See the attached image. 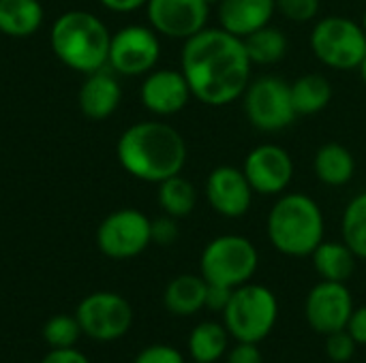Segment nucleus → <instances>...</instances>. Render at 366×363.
<instances>
[{"label":"nucleus","instance_id":"1","mask_svg":"<svg viewBox=\"0 0 366 363\" xmlns=\"http://www.w3.org/2000/svg\"><path fill=\"white\" fill-rule=\"evenodd\" d=\"M180 71L193 98L210 107H225L242 98L251 83L253 62L240 36L221 26H206L184 41Z\"/></svg>","mask_w":366,"mask_h":363},{"label":"nucleus","instance_id":"2","mask_svg":"<svg viewBox=\"0 0 366 363\" xmlns=\"http://www.w3.org/2000/svg\"><path fill=\"white\" fill-rule=\"evenodd\" d=\"M187 154V141L180 131L157 120L131 124L116 143L120 167L131 178L148 184L182 173Z\"/></svg>","mask_w":366,"mask_h":363},{"label":"nucleus","instance_id":"3","mask_svg":"<svg viewBox=\"0 0 366 363\" xmlns=\"http://www.w3.org/2000/svg\"><path fill=\"white\" fill-rule=\"evenodd\" d=\"M266 233L285 257H311L324 242L326 220L320 203L305 193H283L268 212Z\"/></svg>","mask_w":366,"mask_h":363},{"label":"nucleus","instance_id":"4","mask_svg":"<svg viewBox=\"0 0 366 363\" xmlns=\"http://www.w3.org/2000/svg\"><path fill=\"white\" fill-rule=\"evenodd\" d=\"M112 32L90 11H66L58 15L49 30V45L56 58L77 71L94 73L107 66Z\"/></svg>","mask_w":366,"mask_h":363},{"label":"nucleus","instance_id":"5","mask_svg":"<svg viewBox=\"0 0 366 363\" xmlns=\"http://www.w3.org/2000/svg\"><path fill=\"white\" fill-rule=\"evenodd\" d=\"M279 319L277 295L264 287L247 282L232 291L229 304L223 310V325L236 342L259 344L270 336Z\"/></svg>","mask_w":366,"mask_h":363},{"label":"nucleus","instance_id":"6","mask_svg":"<svg viewBox=\"0 0 366 363\" xmlns=\"http://www.w3.org/2000/svg\"><path fill=\"white\" fill-rule=\"evenodd\" d=\"M259 265V252L255 244L236 233L219 235L210 240L199 259V272L208 285H221L238 289L255 276Z\"/></svg>","mask_w":366,"mask_h":363},{"label":"nucleus","instance_id":"7","mask_svg":"<svg viewBox=\"0 0 366 363\" xmlns=\"http://www.w3.org/2000/svg\"><path fill=\"white\" fill-rule=\"evenodd\" d=\"M309 45L324 66L335 71H354L366 56V30L362 24L350 17L330 15L313 26Z\"/></svg>","mask_w":366,"mask_h":363},{"label":"nucleus","instance_id":"8","mask_svg":"<svg viewBox=\"0 0 366 363\" xmlns=\"http://www.w3.org/2000/svg\"><path fill=\"white\" fill-rule=\"evenodd\" d=\"M242 107L251 122L262 133H279L298 118L292 103L290 81L277 75H264L251 81L242 94Z\"/></svg>","mask_w":366,"mask_h":363},{"label":"nucleus","instance_id":"9","mask_svg":"<svg viewBox=\"0 0 366 363\" xmlns=\"http://www.w3.org/2000/svg\"><path fill=\"white\" fill-rule=\"evenodd\" d=\"M150 225L152 220L144 212L135 208H120L101 220L97 229V246L107 259H135L152 244Z\"/></svg>","mask_w":366,"mask_h":363},{"label":"nucleus","instance_id":"10","mask_svg":"<svg viewBox=\"0 0 366 363\" xmlns=\"http://www.w3.org/2000/svg\"><path fill=\"white\" fill-rule=\"evenodd\" d=\"M75 317L84 336L94 342H114L127 336L133 325V308L120 293L97 291L86 295L77 308Z\"/></svg>","mask_w":366,"mask_h":363},{"label":"nucleus","instance_id":"11","mask_svg":"<svg viewBox=\"0 0 366 363\" xmlns=\"http://www.w3.org/2000/svg\"><path fill=\"white\" fill-rule=\"evenodd\" d=\"M161 58L159 34L150 26L131 24L112 34L107 68L124 77H142L157 68Z\"/></svg>","mask_w":366,"mask_h":363},{"label":"nucleus","instance_id":"12","mask_svg":"<svg viewBox=\"0 0 366 363\" xmlns=\"http://www.w3.org/2000/svg\"><path fill=\"white\" fill-rule=\"evenodd\" d=\"M242 171L255 195L279 197L294 180V160L285 148L277 143H262L247 154Z\"/></svg>","mask_w":366,"mask_h":363},{"label":"nucleus","instance_id":"13","mask_svg":"<svg viewBox=\"0 0 366 363\" xmlns=\"http://www.w3.org/2000/svg\"><path fill=\"white\" fill-rule=\"evenodd\" d=\"M354 312V297L345 282H317L305 302V317L311 329L322 336L341 332L347 327Z\"/></svg>","mask_w":366,"mask_h":363},{"label":"nucleus","instance_id":"14","mask_svg":"<svg viewBox=\"0 0 366 363\" xmlns=\"http://www.w3.org/2000/svg\"><path fill=\"white\" fill-rule=\"evenodd\" d=\"M150 28L169 39H191L208 26L210 4L206 0H148Z\"/></svg>","mask_w":366,"mask_h":363},{"label":"nucleus","instance_id":"15","mask_svg":"<svg viewBox=\"0 0 366 363\" xmlns=\"http://www.w3.org/2000/svg\"><path fill=\"white\" fill-rule=\"evenodd\" d=\"M206 201L223 218H240L251 210L253 188L242 169L232 165L214 167L206 178Z\"/></svg>","mask_w":366,"mask_h":363},{"label":"nucleus","instance_id":"16","mask_svg":"<svg viewBox=\"0 0 366 363\" xmlns=\"http://www.w3.org/2000/svg\"><path fill=\"white\" fill-rule=\"evenodd\" d=\"M193 98L191 88L182 71L176 68H154L144 75L139 88L142 105L159 118H169L180 113Z\"/></svg>","mask_w":366,"mask_h":363},{"label":"nucleus","instance_id":"17","mask_svg":"<svg viewBox=\"0 0 366 363\" xmlns=\"http://www.w3.org/2000/svg\"><path fill=\"white\" fill-rule=\"evenodd\" d=\"M122 101V88L116 79V73L107 66L94 73H88L79 92H77V105L81 113L90 120H107L114 116V111L120 107Z\"/></svg>","mask_w":366,"mask_h":363},{"label":"nucleus","instance_id":"18","mask_svg":"<svg viewBox=\"0 0 366 363\" xmlns=\"http://www.w3.org/2000/svg\"><path fill=\"white\" fill-rule=\"evenodd\" d=\"M217 6L221 28L240 39L268 26L277 13V0H221Z\"/></svg>","mask_w":366,"mask_h":363},{"label":"nucleus","instance_id":"19","mask_svg":"<svg viewBox=\"0 0 366 363\" xmlns=\"http://www.w3.org/2000/svg\"><path fill=\"white\" fill-rule=\"evenodd\" d=\"M313 171L315 178L330 188L345 186L354 180L356 173V158L350 148H345L339 141L324 143L313 158Z\"/></svg>","mask_w":366,"mask_h":363},{"label":"nucleus","instance_id":"20","mask_svg":"<svg viewBox=\"0 0 366 363\" xmlns=\"http://www.w3.org/2000/svg\"><path fill=\"white\" fill-rule=\"evenodd\" d=\"M206 291L208 282L204 276L180 274L165 287L163 304L176 317H193L206 308Z\"/></svg>","mask_w":366,"mask_h":363},{"label":"nucleus","instance_id":"21","mask_svg":"<svg viewBox=\"0 0 366 363\" xmlns=\"http://www.w3.org/2000/svg\"><path fill=\"white\" fill-rule=\"evenodd\" d=\"M43 19L41 0H0V32L4 36H32L43 26Z\"/></svg>","mask_w":366,"mask_h":363},{"label":"nucleus","instance_id":"22","mask_svg":"<svg viewBox=\"0 0 366 363\" xmlns=\"http://www.w3.org/2000/svg\"><path fill=\"white\" fill-rule=\"evenodd\" d=\"M313 267L322 280L330 282H347L356 272V255L350 250L345 242H322L313 255Z\"/></svg>","mask_w":366,"mask_h":363},{"label":"nucleus","instance_id":"23","mask_svg":"<svg viewBox=\"0 0 366 363\" xmlns=\"http://www.w3.org/2000/svg\"><path fill=\"white\" fill-rule=\"evenodd\" d=\"M229 332L223 323L204 321L189 334V355L197 363H217L229 351Z\"/></svg>","mask_w":366,"mask_h":363},{"label":"nucleus","instance_id":"24","mask_svg":"<svg viewBox=\"0 0 366 363\" xmlns=\"http://www.w3.org/2000/svg\"><path fill=\"white\" fill-rule=\"evenodd\" d=\"M292 103L298 116H315L322 113L332 101V83L328 77L320 73H307L290 83Z\"/></svg>","mask_w":366,"mask_h":363},{"label":"nucleus","instance_id":"25","mask_svg":"<svg viewBox=\"0 0 366 363\" xmlns=\"http://www.w3.org/2000/svg\"><path fill=\"white\" fill-rule=\"evenodd\" d=\"M244 47L247 53L253 62V66H272L277 62H281L287 56L290 43L283 30L274 28L272 24L255 30L253 34L244 36Z\"/></svg>","mask_w":366,"mask_h":363},{"label":"nucleus","instance_id":"26","mask_svg":"<svg viewBox=\"0 0 366 363\" xmlns=\"http://www.w3.org/2000/svg\"><path fill=\"white\" fill-rule=\"evenodd\" d=\"M157 186H159V193H157L159 205L167 216H174L180 220V218H187L195 210L197 190L191 180H187L178 173V175H172V178L159 182Z\"/></svg>","mask_w":366,"mask_h":363},{"label":"nucleus","instance_id":"27","mask_svg":"<svg viewBox=\"0 0 366 363\" xmlns=\"http://www.w3.org/2000/svg\"><path fill=\"white\" fill-rule=\"evenodd\" d=\"M341 235L358 259H366V193L356 195L345 205L341 218Z\"/></svg>","mask_w":366,"mask_h":363},{"label":"nucleus","instance_id":"28","mask_svg":"<svg viewBox=\"0 0 366 363\" xmlns=\"http://www.w3.org/2000/svg\"><path fill=\"white\" fill-rule=\"evenodd\" d=\"M84 336L75 315H54L43 325V340L49 349H71Z\"/></svg>","mask_w":366,"mask_h":363},{"label":"nucleus","instance_id":"29","mask_svg":"<svg viewBox=\"0 0 366 363\" xmlns=\"http://www.w3.org/2000/svg\"><path fill=\"white\" fill-rule=\"evenodd\" d=\"M277 11L294 24H307L317 17L320 0H277Z\"/></svg>","mask_w":366,"mask_h":363},{"label":"nucleus","instance_id":"30","mask_svg":"<svg viewBox=\"0 0 366 363\" xmlns=\"http://www.w3.org/2000/svg\"><path fill=\"white\" fill-rule=\"evenodd\" d=\"M356 340L350 336L347 329L332 332L326 336V355L335 363H347L356 355Z\"/></svg>","mask_w":366,"mask_h":363},{"label":"nucleus","instance_id":"31","mask_svg":"<svg viewBox=\"0 0 366 363\" xmlns=\"http://www.w3.org/2000/svg\"><path fill=\"white\" fill-rule=\"evenodd\" d=\"M150 235H152V244H159V246H172V244H176V240L180 237L178 218L167 216V214L154 218L152 225H150Z\"/></svg>","mask_w":366,"mask_h":363},{"label":"nucleus","instance_id":"32","mask_svg":"<svg viewBox=\"0 0 366 363\" xmlns=\"http://www.w3.org/2000/svg\"><path fill=\"white\" fill-rule=\"evenodd\" d=\"M133 363H187L182 353L169 344H152L137 353Z\"/></svg>","mask_w":366,"mask_h":363},{"label":"nucleus","instance_id":"33","mask_svg":"<svg viewBox=\"0 0 366 363\" xmlns=\"http://www.w3.org/2000/svg\"><path fill=\"white\" fill-rule=\"evenodd\" d=\"M227 363H264V357L253 342H238L227 353Z\"/></svg>","mask_w":366,"mask_h":363},{"label":"nucleus","instance_id":"34","mask_svg":"<svg viewBox=\"0 0 366 363\" xmlns=\"http://www.w3.org/2000/svg\"><path fill=\"white\" fill-rule=\"evenodd\" d=\"M232 291L229 287H221V285H208V291H206V308L212 310V312H221L227 308L229 304V297H232Z\"/></svg>","mask_w":366,"mask_h":363},{"label":"nucleus","instance_id":"35","mask_svg":"<svg viewBox=\"0 0 366 363\" xmlns=\"http://www.w3.org/2000/svg\"><path fill=\"white\" fill-rule=\"evenodd\" d=\"M41 363H90V359L81 351L71 347V349H49V353L41 359Z\"/></svg>","mask_w":366,"mask_h":363},{"label":"nucleus","instance_id":"36","mask_svg":"<svg viewBox=\"0 0 366 363\" xmlns=\"http://www.w3.org/2000/svg\"><path fill=\"white\" fill-rule=\"evenodd\" d=\"M345 329H347L350 336L356 340V344L366 347V306H362V308H354V312H352L350 323H347Z\"/></svg>","mask_w":366,"mask_h":363},{"label":"nucleus","instance_id":"37","mask_svg":"<svg viewBox=\"0 0 366 363\" xmlns=\"http://www.w3.org/2000/svg\"><path fill=\"white\" fill-rule=\"evenodd\" d=\"M112 13H133L148 4V0H99Z\"/></svg>","mask_w":366,"mask_h":363},{"label":"nucleus","instance_id":"38","mask_svg":"<svg viewBox=\"0 0 366 363\" xmlns=\"http://www.w3.org/2000/svg\"><path fill=\"white\" fill-rule=\"evenodd\" d=\"M358 71H360V77H362V81H365V83H366V56H365V58H362V62H360Z\"/></svg>","mask_w":366,"mask_h":363},{"label":"nucleus","instance_id":"39","mask_svg":"<svg viewBox=\"0 0 366 363\" xmlns=\"http://www.w3.org/2000/svg\"><path fill=\"white\" fill-rule=\"evenodd\" d=\"M206 2H208V4H210V6H212V4H219V2H221V0H206Z\"/></svg>","mask_w":366,"mask_h":363},{"label":"nucleus","instance_id":"40","mask_svg":"<svg viewBox=\"0 0 366 363\" xmlns=\"http://www.w3.org/2000/svg\"><path fill=\"white\" fill-rule=\"evenodd\" d=\"M362 28L366 30V9H365V15H362Z\"/></svg>","mask_w":366,"mask_h":363},{"label":"nucleus","instance_id":"41","mask_svg":"<svg viewBox=\"0 0 366 363\" xmlns=\"http://www.w3.org/2000/svg\"><path fill=\"white\" fill-rule=\"evenodd\" d=\"M193 363H197V362H193Z\"/></svg>","mask_w":366,"mask_h":363}]
</instances>
